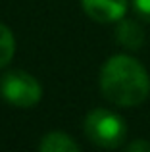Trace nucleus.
Wrapping results in <instances>:
<instances>
[{"label":"nucleus","instance_id":"nucleus-6","mask_svg":"<svg viewBox=\"0 0 150 152\" xmlns=\"http://www.w3.org/2000/svg\"><path fill=\"white\" fill-rule=\"evenodd\" d=\"M41 152H77L79 145L66 133H48L39 142Z\"/></svg>","mask_w":150,"mask_h":152},{"label":"nucleus","instance_id":"nucleus-1","mask_svg":"<svg viewBox=\"0 0 150 152\" xmlns=\"http://www.w3.org/2000/svg\"><path fill=\"white\" fill-rule=\"evenodd\" d=\"M100 91L117 106H139L150 93V79L146 69L135 58L117 54L102 66Z\"/></svg>","mask_w":150,"mask_h":152},{"label":"nucleus","instance_id":"nucleus-3","mask_svg":"<svg viewBox=\"0 0 150 152\" xmlns=\"http://www.w3.org/2000/svg\"><path fill=\"white\" fill-rule=\"evenodd\" d=\"M0 94L6 98L12 106L31 108L41 100L42 89L39 81L29 75L27 71H8L0 81Z\"/></svg>","mask_w":150,"mask_h":152},{"label":"nucleus","instance_id":"nucleus-8","mask_svg":"<svg viewBox=\"0 0 150 152\" xmlns=\"http://www.w3.org/2000/svg\"><path fill=\"white\" fill-rule=\"evenodd\" d=\"M133 8L144 21H150V0H133Z\"/></svg>","mask_w":150,"mask_h":152},{"label":"nucleus","instance_id":"nucleus-2","mask_svg":"<svg viewBox=\"0 0 150 152\" xmlns=\"http://www.w3.org/2000/svg\"><path fill=\"white\" fill-rule=\"evenodd\" d=\"M85 133L100 148H117L127 137L125 121L112 110L96 108L85 118Z\"/></svg>","mask_w":150,"mask_h":152},{"label":"nucleus","instance_id":"nucleus-7","mask_svg":"<svg viewBox=\"0 0 150 152\" xmlns=\"http://www.w3.org/2000/svg\"><path fill=\"white\" fill-rule=\"evenodd\" d=\"M15 52V41L12 31L6 25L0 23V67H4L12 58H14Z\"/></svg>","mask_w":150,"mask_h":152},{"label":"nucleus","instance_id":"nucleus-9","mask_svg":"<svg viewBox=\"0 0 150 152\" xmlns=\"http://www.w3.org/2000/svg\"><path fill=\"white\" fill-rule=\"evenodd\" d=\"M129 152H150V142L148 141H133L131 145H127Z\"/></svg>","mask_w":150,"mask_h":152},{"label":"nucleus","instance_id":"nucleus-5","mask_svg":"<svg viewBox=\"0 0 150 152\" xmlns=\"http://www.w3.org/2000/svg\"><path fill=\"white\" fill-rule=\"evenodd\" d=\"M116 39L121 46L129 50H137L144 42V31L139 23L131 21V19H123L116 29Z\"/></svg>","mask_w":150,"mask_h":152},{"label":"nucleus","instance_id":"nucleus-4","mask_svg":"<svg viewBox=\"0 0 150 152\" xmlns=\"http://www.w3.org/2000/svg\"><path fill=\"white\" fill-rule=\"evenodd\" d=\"M81 4L85 14L98 23L117 21L127 10V0H81Z\"/></svg>","mask_w":150,"mask_h":152}]
</instances>
